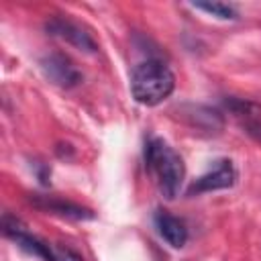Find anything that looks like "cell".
<instances>
[{
	"mask_svg": "<svg viewBox=\"0 0 261 261\" xmlns=\"http://www.w3.org/2000/svg\"><path fill=\"white\" fill-rule=\"evenodd\" d=\"M45 31L51 35V37H57L65 43H69L71 47L80 49V51H86V53H96L98 51V43L96 39L77 22L69 20V18H63V16H53L45 22Z\"/></svg>",
	"mask_w": 261,
	"mask_h": 261,
	"instance_id": "277c9868",
	"label": "cell"
},
{
	"mask_svg": "<svg viewBox=\"0 0 261 261\" xmlns=\"http://www.w3.org/2000/svg\"><path fill=\"white\" fill-rule=\"evenodd\" d=\"M155 226L163 241L171 245L173 249H181L188 243V226L181 218L169 214L167 210H157L155 214Z\"/></svg>",
	"mask_w": 261,
	"mask_h": 261,
	"instance_id": "52a82bcc",
	"label": "cell"
},
{
	"mask_svg": "<svg viewBox=\"0 0 261 261\" xmlns=\"http://www.w3.org/2000/svg\"><path fill=\"white\" fill-rule=\"evenodd\" d=\"M31 202L39 208V210H45V212H51V214H59V216H65V218H73V220H88V218H94V212L80 206V204H73V202H67V200H61V198H55V196H31Z\"/></svg>",
	"mask_w": 261,
	"mask_h": 261,
	"instance_id": "8992f818",
	"label": "cell"
},
{
	"mask_svg": "<svg viewBox=\"0 0 261 261\" xmlns=\"http://www.w3.org/2000/svg\"><path fill=\"white\" fill-rule=\"evenodd\" d=\"M145 165L153 175L161 196L165 200H175L186 177V165L181 155L163 139L153 137L145 145Z\"/></svg>",
	"mask_w": 261,
	"mask_h": 261,
	"instance_id": "6da1fadb",
	"label": "cell"
},
{
	"mask_svg": "<svg viewBox=\"0 0 261 261\" xmlns=\"http://www.w3.org/2000/svg\"><path fill=\"white\" fill-rule=\"evenodd\" d=\"M41 69L51 84L65 88V90L75 88L84 82L82 69L65 53H59V51H53V53H47L45 57H41Z\"/></svg>",
	"mask_w": 261,
	"mask_h": 261,
	"instance_id": "3957f363",
	"label": "cell"
},
{
	"mask_svg": "<svg viewBox=\"0 0 261 261\" xmlns=\"http://www.w3.org/2000/svg\"><path fill=\"white\" fill-rule=\"evenodd\" d=\"M192 6L196 10H204L216 18H222V20H234L239 14L237 10L230 6V4H224V2H192Z\"/></svg>",
	"mask_w": 261,
	"mask_h": 261,
	"instance_id": "ba28073f",
	"label": "cell"
},
{
	"mask_svg": "<svg viewBox=\"0 0 261 261\" xmlns=\"http://www.w3.org/2000/svg\"><path fill=\"white\" fill-rule=\"evenodd\" d=\"M245 130L257 141V143H261V118H257V116H251V118H245Z\"/></svg>",
	"mask_w": 261,
	"mask_h": 261,
	"instance_id": "30bf717a",
	"label": "cell"
},
{
	"mask_svg": "<svg viewBox=\"0 0 261 261\" xmlns=\"http://www.w3.org/2000/svg\"><path fill=\"white\" fill-rule=\"evenodd\" d=\"M237 181V169L230 159H218L214 161V167L200 175L188 190L190 196L194 194H206V192H216V190H226L232 188Z\"/></svg>",
	"mask_w": 261,
	"mask_h": 261,
	"instance_id": "5b68a950",
	"label": "cell"
},
{
	"mask_svg": "<svg viewBox=\"0 0 261 261\" xmlns=\"http://www.w3.org/2000/svg\"><path fill=\"white\" fill-rule=\"evenodd\" d=\"M175 88L173 71L161 59H145L133 67L130 92L133 98L143 106H157Z\"/></svg>",
	"mask_w": 261,
	"mask_h": 261,
	"instance_id": "7a4b0ae2",
	"label": "cell"
},
{
	"mask_svg": "<svg viewBox=\"0 0 261 261\" xmlns=\"http://www.w3.org/2000/svg\"><path fill=\"white\" fill-rule=\"evenodd\" d=\"M51 261H84V257L69 247H51Z\"/></svg>",
	"mask_w": 261,
	"mask_h": 261,
	"instance_id": "9c48e42d",
	"label": "cell"
}]
</instances>
